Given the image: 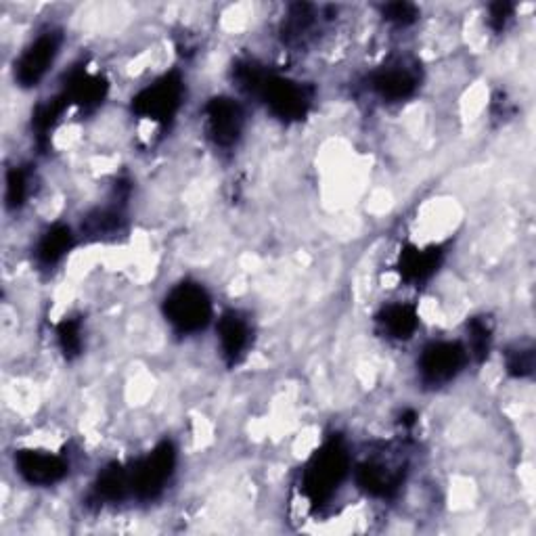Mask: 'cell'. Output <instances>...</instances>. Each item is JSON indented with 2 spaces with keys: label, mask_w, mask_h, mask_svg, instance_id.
<instances>
[{
  "label": "cell",
  "mask_w": 536,
  "mask_h": 536,
  "mask_svg": "<svg viewBox=\"0 0 536 536\" xmlns=\"http://www.w3.org/2000/svg\"><path fill=\"white\" fill-rule=\"evenodd\" d=\"M348 451L342 440H329L310 459L304 472V493L312 503H321L333 495L348 474Z\"/></svg>",
  "instance_id": "7a4b0ae2"
},
{
  "label": "cell",
  "mask_w": 536,
  "mask_h": 536,
  "mask_svg": "<svg viewBox=\"0 0 536 536\" xmlns=\"http://www.w3.org/2000/svg\"><path fill=\"white\" fill-rule=\"evenodd\" d=\"M235 74L243 91L260 97L277 118L300 120L306 116L312 103V93L308 86L268 74L266 70H260L256 63L239 65Z\"/></svg>",
  "instance_id": "6da1fadb"
},
{
  "label": "cell",
  "mask_w": 536,
  "mask_h": 536,
  "mask_svg": "<svg viewBox=\"0 0 536 536\" xmlns=\"http://www.w3.org/2000/svg\"><path fill=\"white\" fill-rule=\"evenodd\" d=\"M164 315L178 331L195 333L210 323L212 300L204 287L187 281L170 289L164 300Z\"/></svg>",
  "instance_id": "3957f363"
},
{
  "label": "cell",
  "mask_w": 536,
  "mask_h": 536,
  "mask_svg": "<svg viewBox=\"0 0 536 536\" xmlns=\"http://www.w3.org/2000/svg\"><path fill=\"white\" fill-rule=\"evenodd\" d=\"M61 49V34L59 32H44L40 34L26 51L15 61V80L21 86H36L49 67L55 63Z\"/></svg>",
  "instance_id": "52a82bcc"
},
{
  "label": "cell",
  "mask_w": 536,
  "mask_h": 536,
  "mask_svg": "<svg viewBox=\"0 0 536 536\" xmlns=\"http://www.w3.org/2000/svg\"><path fill=\"white\" fill-rule=\"evenodd\" d=\"M511 13H513V5H509V3L493 5V7H490V17H488L490 26H493L497 32H501L505 28L507 21H509Z\"/></svg>",
  "instance_id": "603a6c76"
},
{
  "label": "cell",
  "mask_w": 536,
  "mask_h": 536,
  "mask_svg": "<svg viewBox=\"0 0 536 536\" xmlns=\"http://www.w3.org/2000/svg\"><path fill=\"white\" fill-rule=\"evenodd\" d=\"M206 124L210 139L218 147H231L241 137L243 111L237 101L229 97H216L206 105Z\"/></svg>",
  "instance_id": "ba28073f"
},
{
  "label": "cell",
  "mask_w": 536,
  "mask_h": 536,
  "mask_svg": "<svg viewBox=\"0 0 536 536\" xmlns=\"http://www.w3.org/2000/svg\"><path fill=\"white\" fill-rule=\"evenodd\" d=\"M183 93V80L176 74H168L134 97L132 109L137 111L141 118L166 124L176 116V111L181 109Z\"/></svg>",
  "instance_id": "5b68a950"
},
{
  "label": "cell",
  "mask_w": 536,
  "mask_h": 536,
  "mask_svg": "<svg viewBox=\"0 0 536 536\" xmlns=\"http://www.w3.org/2000/svg\"><path fill=\"white\" fill-rule=\"evenodd\" d=\"M373 91L386 101H405L417 91V76L409 67L394 65L377 72L371 80Z\"/></svg>",
  "instance_id": "8fae6325"
},
{
  "label": "cell",
  "mask_w": 536,
  "mask_h": 536,
  "mask_svg": "<svg viewBox=\"0 0 536 536\" xmlns=\"http://www.w3.org/2000/svg\"><path fill=\"white\" fill-rule=\"evenodd\" d=\"M440 264V252L438 250H419V248H407L400 254V275L407 281L419 283L426 281L434 275L436 266Z\"/></svg>",
  "instance_id": "5bb4252c"
},
{
  "label": "cell",
  "mask_w": 536,
  "mask_h": 536,
  "mask_svg": "<svg viewBox=\"0 0 536 536\" xmlns=\"http://www.w3.org/2000/svg\"><path fill=\"white\" fill-rule=\"evenodd\" d=\"M176 465V451L170 442H162L158 449H153L145 459L134 463L128 469L130 478V493L139 499H153L158 497L166 482L170 480Z\"/></svg>",
  "instance_id": "277c9868"
},
{
  "label": "cell",
  "mask_w": 536,
  "mask_h": 536,
  "mask_svg": "<svg viewBox=\"0 0 536 536\" xmlns=\"http://www.w3.org/2000/svg\"><path fill=\"white\" fill-rule=\"evenodd\" d=\"M377 323L394 340H409L419 327L417 308L411 304H390L379 312Z\"/></svg>",
  "instance_id": "4fadbf2b"
},
{
  "label": "cell",
  "mask_w": 536,
  "mask_h": 536,
  "mask_svg": "<svg viewBox=\"0 0 536 536\" xmlns=\"http://www.w3.org/2000/svg\"><path fill=\"white\" fill-rule=\"evenodd\" d=\"M72 245H74L72 229L65 227V225H55L42 235V239L38 243V252H36L38 260L44 266H53L72 250Z\"/></svg>",
  "instance_id": "9a60e30c"
},
{
  "label": "cell",
  "mask_w": 536,
  "mask_h": 536,
  "mask_svg": "<svg viewBox=\"0 0 536 536\" xmlns=\"http://www.w3.org/2000/svg\"><path fill=\"white\" fill-rule=\"evenodd\" d=\"M534 369V352L532 348H520L513 350L507 356V371L513 377H526Z\"/></svg>",
  "instance_id": "44dd1931"
},
{
  "label": "cell",
  "mask_w": 536,
  "mask_h": 536,
  "mask_svg": "<svg viewBox=\"0 0 536 536\" xmlns=\"http://www.w3.org/2000/svg\"><path fill=\"white\" fill-rule=\"evenodd\" d=\"M122 214L114 208H105L97 210L84 222V233L91 235L95 239H107V237H116L122 231Z\"/></svg>",
  "instance_id": "e0dca14e"
},
{
  "label": "cell",
  "mask_w": 536,
  "mask_h": 536,
  "mask_svg": "<svg viewBox=\"0 0 536 536\" xmlns=\"http://www.w3.org/2000/svg\"><path fill=\"white\" fill-rule=\"evenodd\" d=\"M493 329L486 319H472L469 323V354H474L476 359H484L490 350V340H493Z\"/></svg>",
  "instance_id": "ac0fdd59"
},
{
  "label": "cell",
  "mask_w": 536,
  "mask_h": 536,
  "mask_svg": "<svg viewBox=\"0 0 536 536\" xmlns=\"http://www.w3.org/2000/svg\"><path fill=\"white\" fill-rule=\"evenodd\" d=\"M384 17L396 26H409L417 19V7L411 3H390L384 7Z\"/></svg>",
  "instance_id": "7402d4cb"
},
{
  "label": "cell",
  "mask_w": 536,
  "mask_h": 536,
  "mask_svg": "<svg viewBox=\"0 0 536 536\" xmlns=\"http://www.w3.org/2000/svg\"><path fill=\"white\" fill-rule=\"evenodd\" d=\"M218 340L222 356H225L227 363L229 365L239 363L252 342V331L248 321H245L239 312L233 310L225 312L218 321Z\"/></svg>",
  "instance_id": "30bf717a"
},
{
  "label": "cell",
  "mask_w": 536,
  "mask_h": 536,
  "mask_svg": "<svg viewBox=\"0 0 536 536\" xmlns=\"http://www.w3.org/2000/svg\"><path fill=\"white\" fill-rule=\"evenodd\" d=\"M57 335H59V344H61L65 356H76L80 352V348H82V331H80L78 321L65 319L59 325Z\"/></svg>",
  "instance_id": "d6986e66"
},
{
  "label": "cell",
  "mask_w": 536,
  "mask_h": 536,
  "mask_svg": "<svg viewBox=\"0 0 536 536\" xmlns=\"http://www.w3.org/2000/svg\"><path fill=\"white\" fill-rule=\"evenodd\" d=\"M28 195V174L21 168H13L7 176V204L19 208Z\"/></svg>",
  "instance_id": "ffe728a7"
},
{
  "label": "cell",
  "mask_w": 536,
  "mask_h": 536,
  "mask_svg": "<svg viewBox=\"0 0 536 536\" xmlns=\"http://www.w3.org/2000/svg\"><path fill=\"white\" fill-rule=\"evenodd\" d=\"M95 493L103 501H120L130 493V478H128V469L122 465H109L103 469L97 484H95Z\"/></svg>",
  "instance_id": "2e32d148"
},
{
  "label": "cell",
  "mask_w": 536,
  "mask_h": 536,
  "mask_svg": "<svg viewBox=\"0 0 536 536\" xmlns=\"http://www.w3.org/2000/svg\"><path fill=\"white\" fill-rule=\"evenodd\" d=\"M469 361V352L459 342H432L419 356V373L428 386H442L455 379Z\"/></svg>",
  "instance_id": "8992f818"
},
{
  "label": "cell",
  "mask_w": 536,
  "mask_h": 536,
  "mask_svg": "<svg viewBox=\"0 0 536 536\" xmlns=\"http://www.w3.org/2000/svg\"><path fill=\"white\" fill-rule=\"evenodd\" d=\"M15 467L21 478L38 486L57 484L67 476V461L47 451H19Z\"/></svg>",
  "instance_id": "9c48e42d"
},
{
  "label": "cell",
  "mask_w": 536,
  "mask_h": 536,
  "mask_svg": "<svg viewBox=\"0 0 536 536\" xmlns=\"http://www.w3.org/2000/svg\"><path fill=\"white\" fill-rule=\"evenodd\" d=\"M356 482L373 497H392L402 484V472L382 461H367L356 472Z\"/></svg>",
  "instance_id": "7c38bea8"
}]
</instances>
